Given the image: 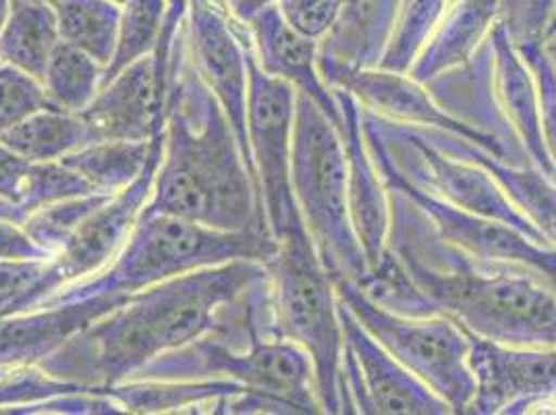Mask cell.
<instances>
[{
	"label": "cell",
	"instance_id": "6da1fadb",
	"mask_svg": "<svg viewBox=\"0 0 556 415\" xmlns=\"http://www.w3.org/2000/svg\"><path fill=\"white\" fill-rule=\"evenodd\" d=\"M268 268L235 260L168 278L129 295L115 310L71 337L38 368L77 385L111 387L134 380L166 351L206 335L248 345L273 320Z\"/></svg>",
	"mask_w": 556,
	"mask_h": 415
},
{
	"label": "cell",
	"instance_id": "7a4b0ae2",
	"mask_svg": "<svg viewBox=\"0 0 556 415\" xmlns=\"http://www.w3.org/2000/svg\"><path fill=\"white\" fill-rule=\"evenodd\" d=\"M389 193V252L359 282L371 300L405 316H446L503 345L556 347V291L544 278L455 250L407 198Z\"/></svg>",
	"mask_w": 556,
	"mask_h": 415
},
{
	"label": "cell",
	"instance_id": "3957f363",
	"mask_svg": "<svg viewBox=\"0 0 556 415\" xmlns=\"http://www.w3.org/2000/svg\"><path fill=\"white\" fill-rule=\"evenodd\" d=\"M150 214H170L220 231L268 232L231 121L193 65L186 22L170 54L163 159L139 216Z\"/></svg>",
	"mask_w": 556,
	"mask_h": 415
},
{
	"label": "cell",
	"instance_id": "277c9868",
	"mask_svg": "<svg viewBox=\"0 0 556 415\" xmlns=\"http://www.w3.org/2000/svg\"><path fill=\"white\" fill-rule=\"evenodd\" d=\"M277 250L278 243L268 232L220 231L170 214L138 216L136 227L106 268L54 291L38 307L134 295L168 278L235 260L266 264Z\"/></svg>",
	"mask_w": 556,
	"mask_h": 415
},
{
	"label": "cell",
	"instance_id": "5b68a950",
	"mask_svg": "<svg viewBox=\"0 0 556 415\" xmlns=\"http://www.w3.org/2000/svg\"><path fill=\"white\" fill-rule=\"evenodd\" d=\"M266 268L278 339L298 343L309 355L323 414H343L341 368L345 339L339 300L334 280L303 221L278 241L277 254L266 262Z\"/></svg>",
	"mask_w": 556,
	"mask_h": 415
},
{
	"label": "cell",
	"instance_id": "8992f818",
	"mask_svg": "<svg viewBox=\"0 0 556 415\" xmlns=\"http://www.w3.org/2000/svg\"><path fill=\"white\" fill-rule=\"evenodd\" d=\"M291 181L303 225L330 277L362 282L370 266L349 218L343 139L318 104L302 92L295 102Z\"/></svg>",
	"mask_w": 556,
	"mask_h": 415
},
{
	"label": "cell",
	"instance_id": "52a82bcc",
	"mask_svg": "<svg viewBox=\"0 0 556 415\" xmlns=\"http://www.w3.org/2000/svg\"><path fill=\"white\" fill-rule=\"evenodd\" d=\"M235 380L248 392L275 401L285 414H323L314 366L302 347L289 339L260 337L237 345L206 335L152 360L134 380Z\"/></svg>",
	"mask_w": 556,
	"mask_h": 415
},
{
	"label": "cell",
	"instance_id": "ba28073f",
	"mask_svg": "<svg viewBox=\"0 0 556 415\" xmlns=\"http://www.w3.org/2000/svg\"><path fill=\"white\" fill-rule=\"evenodd\" d=\"M337 300L399 364L428 385L451 407L467 414L476 382L467 364L469 339L462 324L446 316H405L380 305L353 278L334 277Z\"/></svg>",
	"mask_w": 556,
	"mask_h": 415
},
{
	"label": "cell",
	"instance_id": "9c48e42d",
	"mask_svg": "<svg viewBox=\"0 0 556 415\" xmlns=\"http://www.w3.org/2000/svg\"><path fill=\"white\" fill-rule=\"evenodd\" d=\"M362 127L370 148L371 159L376 162V168L387 189H393L403 198H407L426 216L430 227L444 243L478 260L526 266L544 278L556 291V248L540 246L505 223L453 206L439 196L409 184L394 166L393 159L384 146V139L380 138L378 129L366 116L364 109Z\"/></svg>",
	"mask_w": 556,
	"mask_h": 415
},
{
	"label": "cell",
	"instance_id": "30bf717a",
	"mask_svg": "<svg viewBox=\"0 0 556 415\" xmlns=\"http://www.w3.org/2000/svg\"><path fill=\"white\" fill-rule=\"evenodd\" d=\"M248 73L250 152L257 175L266 229L278 243L303 221L291 181L298 92L285 79L262 71L255 61L254 40L248 50Z\"/></svg>",
	"mask_w": 556,
	"mask_h": 415
},
{
	"label": "cell",
	"instance_id": "8fae6325",
	"mask_svg": "<svg viewBox=\"0 0 556 415\" xmlns=\"http://www.w3.org/2000/svg\"><path fill=\"white\" fill-rule=\"evenodd\" d=\"M186 27L193 65L229 116L232 131L239 139L241 152L257 187L248 139V50L252 47L250 25L232 15L227 0H189Z\"/></svg>",
	"mask_w": 556,
	"mask_h": 415
},
{
	"label": "cell",
	"instance_id": "7c38bea8",
	"mask_svg": "<svg viewBox=\"0 0 556 415\" xmlns=\"http://www.w3.org/2000/svg\"><path fill=\"white\" fill-rule=\"evenodd\" d=\"M476 392L467 414H556V347H513L469 330Z\"/></svg>",
	"mask_w": 556,
	"mask_h": 415
},
{
	"label": "cell",
	"instance_id": "4fadbf2b",
	"mask_svg": "<svg viewBox=\"0 0 556 415\" xmlns=\"http://www.w3.org/2000/svg\"><path fill=\"white\" fill-rule=\"evenodd\" d=\"M318 70L328 88L345 90L374 115L405 125L430 127L462 136L484 148L496 159L507 162L509 148L503 139L448 115L424 90V86L417 84L407 73H394L380 67H349L330 59H318Z\"/></svg>",
	"mask_w": 556,
	"mask_h": 415
},
{
	"label": "cell",
	"instance_id": "5bb4252c",
	"mask_svg": "<svg viewBox=\"0 0 556 415\" xmlns=\"http://www.w3.org/2000/svg\"><path fill=\"white\" fill-rule=\"evenodd\" d=\"M161 159L163 134L152 139L150 162L138 179L115 193L104 206L98 208L65 243V248L50 257V275L56 282V291L81 278L92 277L113 262L152 193Z\"/></svg>",
	"mask_w": 556,
	"mask_h": 415
},
{
	"label": "cell",
	"instance_id": "9a60e30c",
	"mask_svg": "<svg viewBox=\"0 0 556 415\" xmlns=\"http://www.w3.org/2000/svg\"><path fill=\"white\" fill-rule=\"evenodd\" d=\"M166 96L168 73L150 54L102 86L79 116L93 141H152L163 134Z\"/></svg>",
	"mask_w": 556,
	"mask_h": 415
},
{
	"label": "cell",
	"instance_id": "2e32d148",
	"mask_svg": "<svg viewBox=\"0 0 556 415\" xmlns=\"http://www.w3.org/2000/svg\"><path fill=\"white\" fill-rule=\"evenodd\" d=\"M339 318L343 328L345 351L351 355L362 380L357 414H453L437 392L424 385L403 364H399L371 337L343 301H339Z\"/></svg>",
	"mask_w": 556,
	"mask_h": 415
},
{
	"label": "cell",
	"instance_id": "e0dca14e",
	"mask_svg": "<svg viewBox=\"0 0 556 415\" xmlns=\"http://www.w3.org/2000/svg\"><path fill=\"white\" fill-rule=\"evenodd\" d=\"M334 96L343 115L339 134L343 139L348 166L349 218L370 271H376L389 250L391 198L364 136L362 104L345 90H334Z\"/></svg>",
	"mask_w": 556,
	"mask_h": 415
},
{
	"label": "cell",
	"instance_id": "ac0fdd59",
	"mask_svg": "<svg viewBox=\"0 0 556 415\" xmlns=\"http://www.w3.org/2000/svg\"><path fill=\"white\" fill-rule=\"evenodd\" d=\"M127 298L129 295H109L73 301L0 318V368L38 366L71 337L115 310Z\"/></svg>",
	"mask_w": 556,
	"mask_h": 415
},
{
	"label": "cell",
	"instance_id": "d6986e66",
	"mask_svg": "<svg viewBox=\"0 0 556 415\" xmlns=\"http://www.w3.org/2000/svg\"><path fill=\"white\" fill-rule=\"evenodd\" d=\"M486 45L498 106L513 125L530 162L556 184V164L546 150L542 134L540 100L532 70L513 45L509 29L501 17L490 27Z\"/></svg>",
	"mask_w": 556,
	"mask_h": 415
},
{
	"label": "cell",
	"instance_id": "ffe728a7",
	"mask_svg": "<svg viewBox=\"0 0 556 415\" xmlns=\"http://www.w3.org/2000/svg\"><path fill=\"white\" fill-rule=\"evenodd\" d=\"M248 25L254 40L255 61L262 71L285 79L295 92L309 96L339 131L343 115L334 90L326 86L318 70V42L291 29L280 17L277 4L262 9Z\"/></svg>",
	"mask_w": 556,
	"mask_h": 415
},
{
	"label": "cell",
	"instance_id": "44dd1931",
	"mask_svg": "<svg viewBox=\"0 0 556 415\" xmlns=\"http://www.w3.org/2000/svg\"><path fill=\"white\" fill-rule=\"evenodd\" d=\"M416 127V125H414ZM417 134L439 148L444 154L473 162L482 166L488 175L501 185L510 202L517 210L532 221L548 243L556 248V184L551 181L540 168L535 166H519L507 164L484 148L467 141L462 136L430 129V127H416Z\"/></svg>",
	"mask_w": 556,
	"mask_h": 415
},
{
	"label": "cell",
	"instance_id": "7402d4cb",
	"mask_svg": "<svg viewBox=\"0 0 556 415\" xmlns=\"http://www.w3.org/2000/svg\"><path fill=\"white\" fill-rule=\"evenodd\" d=\"M498 15L501 0H451L407 75L428 86L444 73L464 67L486 42Z\"/></svg>",
	"mask_w": 556,
	"mask_h": 415
},
{
	"label": "cell",
	"instance_id": "603a6c76",
	"mask_svg": "<svg viewBox=\"0 0 556 415\" xmlns=\"http://www.w3.org/2000/svg\"><path fill=\"white\" fill-rule=\"evenodd\" d=\"M104 392L121 414H223L227 399L248 391L235 380H125Z\"/></svg>",
	"mask_w": 556,
	"mask_h": 415
},
{
	"label": "cell",
	"instance_id": "cb8c5ba5",
	"mask_svg": "<svg viewBox=\"0 0 556 415\" xmlns=\"http://www.w3.org/2000/svg\"><path fill=\"white\" fill-rule=\"evenodd\" d=\"M399 0H348L341 17L318 45V59L349 67H376L389 40Z\"/></svg>",
	"mask_w": 556,
	"mask_h": 415
},
{
	"label": "cell",
	"instance_id": "d4e9b609",
	"mask_svg": "<svg viewBox=\"0 0 556 415\" xmlns=\"http://www.w3.org/2000/svg\"><path fill=\"white\" fill-rule=\"evenodd\" d=\"M96 191L61 162H31L0 143V198L25 214L45 204Z\"/></svg>",
	"mask_w": 556,
	"mask_h": 415
},
{
	"label": "cell",
	"instance_id": "484cf974",
	"mask_svg": "<svg viewBox=\"0 0 556 415\" xmlns=\"http://www.w3.org/2000/svg\"><path fill=\"white\" fill-rule=\"evenodd\" d=\"M61 42L54 7L47 0H13L0 32V63L25 71L42 81L54 47Z\"/></svg>",
	"mask_w": 556,
	"mask_h": 415
},
{
	"label": "cell",
	"instance_id": "4316f807",
	"mask_svg": "<svg viewBox=\"0 0 556 415\" xmlns=\"http://www.w3.org/2000/svg\"><path fill=\"white\" fill-rule=\"evenodd\" d=\"M0 143L31 162H56L93 143L92 134L79 113L42 109L9 129Z\"/></svg>",
	"mask_w": 556,
	"mask_h": 415
},
{
	"label": "cell",
	"instance_id": "83f0119b",
	"mask_svg": "<svg viewBox=\"0 0 556 415\" xmlns=\"http://www.w3.org/2000/svg\"><path fill=\"white\" fill-rule=\"evenodd\" d=\"M150 154L152 141H93L59 162L84 177L96 191L118 193L146 171Z\"/></svg>",
	"mask_w": 556,
	"mask_h": 415
},
{
	"label": "cell",
	"instance_id": "f1b7e54d",
	"mask_svg": "<svg viewBox=\"0 0 556 415\" xmlns=\"http://www.w3.org/2000/svg\"><path fill=\"white\" fill-rule=\"evenodd\" d=\"M52 7L61 40L106 67L115 52L121 4L115 0H59Z\"/></svg>",
	"mask_w": 556,
	"mask_h": 415
},
{
	"label": "cell",
	"instance_id": "f546056e",
	"mask_svg": "<svg viewBox=\"0 0 556 415\" xmlns=\"http://www.w3.org/2000/svg\"><path fill=\"white\" fill-rule=\"evenodd\" d=\"M104 67L79 48L59 42L42 73V86L52 106L81 113L100 90Z\"/></svg>",
	"mask_w": 556,
	"mask_h": 415
},
{
	"label": "cell",
	"instance_id": "4dcf8cb0",
	"mask_svg": "<svg viewBox=\"0 0 556 415\" xmlns=\"http://www.w3.org/2000/svg\"><path fill=\"white\" fill-rule=\"evenodd\" d=\"M166 0H125L116 32L115 52L102 73V86L129 65L154 54L163 36Z\"/></svg>",
	"mask_w": 556,
	"mask_h": 415
},
{
	"label": "cell",
	"instance_id": "1f68e13d",
	"mask_svg": "<svg viewBox=\"0 0 556 415\" xmlns=\"http://www.w3.org/2000/svg\"><path fill=\"white\" fill-rule=\"evenodd\" d=\"M451 0H399L389 40L376 67L409 73Z\"/></svg>",
	"mask_w": 556,
	"mask_h": 415
},
{
	"label": "cell",
	"instance_id": "d6a6232c",
	"mask_svg": "<svg viewBox=\"0 0 556 415\" xmlns=\"http://www.w3.org/2000/svg\"><path fill=\"white\" fill-rule=\"evenodd\" d=\"M113 196L115 193L92 191V193L50 202L27 214L24 229L38 246H42L50 254L56 255L93 212L104 206Z\"/></svg>",
	"mask_w": 556,
	"mask_h": 415
},
{
	"label": "cell",
	"instance_id": "836d02e7",
	"mask_svg": "<svg viewBox=\"0 0 556 415\" xmlns=\"http://www.w3.org/2000/svg\"><path fill=\"white\" fill-rule=\"evenodd\" d=\"M42 109H56L42 81L25 71L0 63V138Z\"/></svg>",
	"mask_w": 556,
	"mask_h": 415
},
{
	"label": "cell",
	"instance_id": "e575fe53",
	"mask_svg": "<svg viewBox=\"0 0 556 415\" xmlns=\"http://www.w3.org/2000/svg\"><path fill=\"white\" fill-rule=\"evenodd\" d=\"M348 0H277L278 13L300 36L323 42L337 24Z\"/></svg>",
	"mask_w": 556,
	"mask_h": 415
},
{
	"label": "cell",
	"instance_id": "d590c367",
	"mask_svg": "<svg viewBox=\"0 0 556 415\" xmlns=\"http://www.w3.org/2000/svg\"><path fill=\"white\" fill-rule=\"evenodd\" d=\"M517 50L532 70L538 100H540L542 134L546 141V150L556 164V65L544 52L542 45H526Z\"/></svg>",
	"mask_w": 556,
	"mask_h": 415
},
{
	"label": "cell",
	"instance_id": "8d00e7d4",
	"mask_svg": "<svg viewBox=\"0 0 556 415\" xmlns=\"http://www.w3.org/2000/svg\"><path fill=\"white\" fill-rule=\"evenodd\" d=\"M54 255L38 246L24 225L0 218V260L22 262V260H50Z\"/></svg>",
	"mask_w": 556,
	"mask_h": 415
},
{
	"label": "cell",
	"instance_id": "74e56055",
	"mask_svg": "<svg viewBox=\"0 0 556 415\" xmlns=\"http://www.w3.org/2000/svg\"><path fill=\"white\" fill-rule=\"evenodd\" d=\"M187 9H189V0H166V20H164L163 36H161L159 47L154 50V59L163 71H168V67H170L173 45H175V38L179 34L181 25L186 22Z\"/></svg>",
	"mask_w": 556,
	"mask_h": 415
},
{
	"label": "cell",
	"instance_id": "f35d334b",
	"mask_svg": "<svg viewBox=\"0 0 556 415\" xmlns=\"http://www.w3.org/2000/svg\"><path fill=\"white\" fill-rule=\"evenodd\" d=\"M227 2L231 7L232 15L243 24H248L262 9L277 4V0H227Z\"/></svg>",
	"mask_w": 556,
	"mask_h": 415
},
{
	"label": "cell",
	"instance_id": "ab89813d",
	"mask_svg": "<svg viewBox=\"0 0 556 415\" xmlns=\"http://www.w3.org/2000/svg\"><path fill=\"white\" fill-rule=\"evenodd\" d=\"M553 36H556V0L553 2V9H551V15H548V22H546V27H544L542 45H544L546 40H551Z\"/></svg>",
	"mask_w": 556,
	"mask_h": 415
},
{
	"label": "cell",
	"instance_id": "60d3db41",
	"mask_svg": "<svg viewBox=\"0 0 556 415\" xmlns=\"http://www.w3.org/2000/svg\"><path fill=\"white\" fill-rule=\"evenodd\" d=\"M11 2H13V0H0V32H2V27H4L7 20H9V13H11Z\"/></svg>",
	"mask_w": 556,
	"mask_h": 415
},
{
	"label": "cell",
	"instance_id": "b9f144b4",
	"mask_svg": "<svg viewBox=\"0 0 556 415\" xmlns=\"http://www.w3.org/2000/svg\"><path fill=\"white\" fill-rule=\"evenodd\" d=\"M542 47H544V52L551 56V61L556 65V36H553L551 40H546Z\"/></svg>",
	"mask_w": 556,
	"mask_h": 415
},
{
	"label": "cell",
	"instance_id": "7bdbcfd3",
	"mask_svg": "<svg viewBox=\"0 0 556 415\" xmlns=\"http://www.w3.org/2000/svg\"><path fill=\"white\" fill-rule=\"evenodd\" d=\"M9 372H11V369L0 368V378H4Z\"/></svg>",
	"mask_w": 556,
	"mask_h": 415
},
{
	"label": "cell",
	"instance_id": "ee69618b",
	"mask_svg": "<svg viewBox=\"0 0 556 415\" xmlns=\"http://www.w3.org/2000/svg\"><path fill=\"white\" fill-rule=\"evenodd\" d=\"M47 2H50V4H56V2H59V0H47Z\"/></svg>",
	"mask_w": 556,
	"mask_h": 415
},
{
	"label": "cell",
	"instance_id": "f6af8a7d",
	"mask_svg": "<svg viewBox=\"0 0 556 415\" xmlns=\"http://www.w3.org/2000/svg\"><path fill=\"white\" fill-rule=\"evenodd\" d=\"M115 2H125V0H115Z\"/></svg>",
	"mask_w": 556,
	"mask_h": 415
},
{
	"label": "cell",
	"instance_id": "bcb514c9",
	"mask_svg": "<svg viewBox=\"0 0 556 415\" xmlns=\"http://www.w3.org/2000/svg\"><path fill=\"white\" fill-rule=\"evenodd\" d=\"M555 407H556V397H555Z\"/></svg>",
	"mask_w": 556,
	"mask_h": 415
}]
</instances>
